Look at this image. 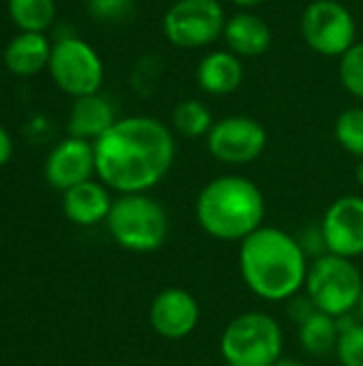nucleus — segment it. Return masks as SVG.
<instances>
[{"label": "nucleus", "mask_w": 363, "mask_h": 366, "mask_svg": "<svg viewBox=\"0 0 363 366\" xmlns=\"http://www.w3.org/2000/svg\"><path fill=\"white\" fill-rule=\"evenodd\" d=\"M96 176L101 182L126 193H148L173 167L175 139L167 124L150 116L118 118L94 142Z\"/></svg>", "instance_id": "obj_1"}, {"label": "nucleus", "mask_w": 363, "mask_h": 366, "mask_svg": "<svg viewBox=\"0 0 363 366\" xmlns=\"http://www.w3.org/2000/svg\"><path fill=\"white\" fill-rule=\"evenodd\" d=\"M237 262L246 287L267 302L295 298L306 285L310 268L300 240L272 225L259 227L240 242Z\"/></svg>", "instance_id": "obj_2"}, {"label": "nucleus", "mask_w": 363, "mask_h": 366, "mask_svg": "<svg viewBox=\"0 0 363 366\" xmlns=\"http://www.w3.org/2000/svg\"><path fill=\"white\" fill-rule=\"evenodd\" d=\"M195 214L199 227L214 240L244 242L263 227L265 197L250 178L227 174L210 180L197 195Z\"/></svg>", "instance_id": "obj_3"}, {"label": "nucleus", "mask_w": 363, "mask_h": 366, "mask_svg": "<svg viewBox=\"0 0 363 366\" xmlns=\"http://www.w3.org/2000/svg\"><path fill=\"white\" fill-rule=\"evenodd\" d=\"M109 236L131 253H154L169 238V214L148 193H126L113 199L107 217Z\"/></svg>", "instance_id": "obj_4"}, {"label": "nucleus", "mask_w": 363, "mask_h": 366, "mask_svg": "<svg viewBox=\"0 0 363 366\" xmlns=\"http://www.w3.org/2000/svg\"><path fill=\"white\" fill-rule=\"evenodd\" d=\"M282 328L263 311L235 315L220 335V356L227 366H274L282 358Z\"/></svg>", "instance_id": "obj_5"}, {"label": "nucleus", "mask_w": 363, "mask_h": 366, "mask_svg": "<svg viewBox=\"0 0 363 366\" xmlns=\"http://www.w3.org/2000/svg\"><path fill=\"white\" fill-rule=\"evenodd\" d=\"M304 290L315 311L340 320L359 307L363 274L353 259L325 253L310 264Z\"/></svg>", "instance_id": "obj_6"}, {"label": "nucleus", "mask_w": 363, "mask_h": 366, "mask_svg": "<svg viewBox=\"0 0 363 366\" xmlns=\"http://www.w3.org/2000/svg\"><path fill=\"white\" fill-rule=\"evenodd\" d=\"M53 84L73 99L96 94L105 79V66L96 49L77 36H64L53 43L49 58Z\"/></svg>", "instance_id": "obj_7"}, {"label": "nucleus", "mask_w": 363, "mask_h": 366, "mask_svg": "<svg viewBox=\"0 0 363 366\" xmlns=\"http://www.w3.org/2000/svg\"><path fill=\"white\" fill-rule=\"evenodd\" d=\"M225 24V9L218 0H178L163 17V32L171 45L195 49L220 39Z\"/></svg>", "instance_id": "obj_8"}, {"label": "nucleus", "mask_w": 363, "mask_h": 366, "mask_svg": "<svg viewBox=\"0 0 363 366\" xmlns=\"http://www.w3.org/2000/svg\"><path fill=\"white\" fill-rule=\"evenodd\" d=\"M353 13L338 0H312L302 13V36L306 45L327 58H342L355 41Z\"/></svg>", "instance_id": "obj_9"}, {"label": "nucleus", "mask_w": 363, "mask_h": 366, "mask_svg": "<svg viewBox=\"0 0 363 366\" xmlns=\"http://www.w3.org/2000/svg\"><path fill=\"white\" fill-rule=\"evenodd\" d=\"M210 154L225 165H248L257 161L267 146L265 127L250 116H227L214 122L208 133Z\"/></svg>", "instance_id": "obj_10"}, {"label": "nucleus", "mask_w": 363, "mask_h": 366, "mask_svg": "<svg viewBox=\"0 0 363 366\" xmlns=\"http://www.w3.org/2000/svg\"><path fill=\"white\" fill-rule=\"evenodd\" d=\"M321 240L327 253L355 259L363 255V197L344 195L323 214Z\"/></svg>", "instance_id": "obj_11"}, {"label": "nucleus", "mask_w": 363, "mask_h": 366, "mask_svg": "<svg viewBox=\"0 0 363 366\" xmlns=\"http://www.w3.org/2000/svg\"><path fill=\"white\" fill-rule=\"evenodd\" d=\"M201 309L197 298L182 287H167L158 292L150 305V326L167 341H182L199 326Z\"/></svg>", "instance_id": "obj_12"}, {"label": "nucleus", "mask_w": 363, "mask_h": 366, "mask_svg": "<svg viewBox=\"0 0 363 366\" xmlns=\"http://www.w3.org/2000/svg\"><path fill=\"white\" fill-rule=\"evenodd\" d=\"M96 174L94 144L77 137L62 139L45 161V178L58 191H68Z\"/></svg>", "instance_id": "obj_13"}, {"label": "nucleus", "mask_w": 363, "mask_h": 366, "mask_svg": "<svg viewBox=\"0 0 363 366\" xmlns=\"http://www.w3.org/2000/svg\"><path fill=\"white\" fill-rule=\"evenodd\" d=\"M223 39L240 58H259L272 47V28L265 19L250 11H240L227 17Z\"/></svg>", "instance_id": "obj_14"}, {"label": "nucleus", "mask_w": 363, "mask_h": 366, "mask_svg": "<svg viewBox=\"0 0 363 366\" xmlns=\"http://www.w3.org/2000/svg\"><path fill=\"white\" fill-rule=\"evenodd\" d=\"M111 206L113 199L109 195V189L96 180H86L62 193V210L66 219L75 225L88 227L107 221Z\"/></svg>", "instance_id": "obj_15"}, {"label": "nucleus", "mask_w": 363, "mask_h": 366, "mask_svg": "<svg viewBox=\"0 0 363 366\" xmlns=\"http://www.w3.org/2000/svg\"><path fill=\"white\" fill-rule=\"evenodd\" d=\"M116 120L118 118L113 105L101 92L79 97L73 101L68 114V137H77L94 144L116 124Z\"/></svg>", "instance_id": "obj_16"}, {"label": "nucleus", "mask_w": 363, "mask_h": 366, "mask_svg": "<svg viewBox=\"0 0 363 366\" xmlns=\"http://www.w3.org/2000/svg\"><path fill=\"white\" fill-rule=\"evenodd\" d=\"M244 81V64L242 58L233 51H210L201 58L197 66V84L203 92L212 97H225L235 92Z\"/></svg>", "instance_id": "obj_17"}, {"label": "nucleus", "mask_w": 363, "mask_h": 366, "mask_svg": "<svg viewBox=\"0 0 363 366\" xmlns=\"http://www.w3.org/2000/svg\"><path fill=\"white\" fill-rule=\"evenodd\" d=\"M51 47L45 32H19L6 43L2 60L13 75L32 77L49 66Z\"/></svg>", "instance_id": "obj_18"}, {"label": "nucleus", "mask_w": 363, "mask_h": 366, "mask_svg": "<svg viewBox=\"0 0 363 366\" xmlns=\"http://www.w3.org/2000/svg\"><path fill=\"white\" fill-rule=\"evenodd\" d=\"M340 332L342 328L336 317L315 309L300 320V345L302 350H306L310 356L317 358L336 354Z\"/></svg>", "instance_id": "obj_19"}, {"label": "nucleus", "mask_w": 363, "mask_h": 366, "mask_svg": "<svg viewBox=\"0 0 363 366\" xmlns=\"http://www.w3.org/2000/svg\"><path fill=\"white\" fill-rule=\"evenodd\" d=\"M6 11L21 32H45L56 19V0H6Z\"/></svg>", "instance_id": "obj_20"}, {"label": "nucleus", "mask_w": 363, "mask_h": 366, "mask_svg": "<svg viewBox=\"0 0 363 366\" xmlns=\"http://www.w3.org/2000/svg\"><path fill=\"white\" fill-rule=\"evenodd\" d=\"M171 122H173V129L184 135V137H208V133L212 131L214 127V118H212V112L205 103L197 101V99H186V101H180L173 109V116H171Z\"/></svg>", "instance_id": "obj_21"}, {"label": "nucleus", "mask_w": 363, "mask_h": 366, "mask_svg": "<svg viewBox=\"0 0 363 366\" xmlns=\"http://www.w3.org/2000/svg\"><path fill=\"white\" fill-rule=\"evenodd\" d=\"M334 135L349 154L363 159V107L344 109L336 120Z\"/></svg>", "instance_id": "obj_22"}, {"label": "nucleus", "mask_w": 363, "mask_h": 366, "mask_svg": "<svg viewBox=\"0 0 363 366\" xmlns=\"http://www.w3.org/2000/svg\"><path fill=\"white\" fill-rule=\"evenodd\" d=\"M340 81L342 86L357 99L363 101V41L355 43L342 58H340Z\"/></svg>", "instance_id": "obj_23"}, {"label": "nucleus", "mask_w": 363, "mask_h": 366, "mask_svg": "<svg viewBox=\"0 0 363 366\" xmlns=\"http://www.w3.org/2000/svg\"><path fill=\"white\" fill-rule=\"evenodd\" d=\"M336 356L342 366H363V322L342 328Z\"/></svg>", "instance_id": "obj_24"}, {"label": "nucleus", "mask_w": 363, "mask_h": 366, "mask_svg": "<svg viewBox=\"0 0 363 366\" xmlns=\"http://www.w3.org/2000/svg\"><path fill=\"white\" fill-rule=\"evenodd\" d=\"M90 13L101 21H122L131 15L133 2L131 0H88Z\"/></svg>", "instance_id": "obj_25"}, {"label": "nucleus", "mask_w": 363, "mask_h": 366, "mask_svg": "<svg viewBox=\"0 0 363 366\" xmlns=\"http://www.w3.org/2000/svg\"><path fill=\"white\" fill-rule=\"evenodd\" d=\"M13 157V139L9 135V131L0 124V167L6 165Z\"/></svg>", "instance_id": "obj_26"}, {"label": "nucleus", "mask_w": 363, "mask_h": 366, "mask_svg": "<svg viewBox=\"0 0 363 366\" xmlns=\"http://www.w3.org/2000/svg\"><path fill=\"white\" fill-rule=\"evenodd\" d=\"M233 4H237V6H242V11H248V9H252V6H259V4H263L265 0H231Z\"/></svg>", "instance_id": "obj_27"}, {"label": "nucleus", "mask_w": 363, "mask_h": 366, "mask_svg": "<svg viewBox=\"0 0 363 366\" xmlns=\"http://www.w3.org/2000/svg\"><path fill=\"white\" fill-rule=\"evenodd\" d=\"M274 366H306V365H304L302 360H297V358H285V356H282V358H280V360H278Z\"/></svg>", "instance_id": "obj_28"}, {"label": "nucleus", "mask_w": 363, "mask_h": 366, "mask_svg": "<svg viewBox=\"0 0 363 366\" xmlns=\"http://www.w3.org/2000/svg\"><path fill=\"white\" fill-rule=\"evenodd\" d=\"M355 180H357V184L363 187V159L357 161V167H355Z\"/></svg>", "instance_id": "obj_29"}, {"label": "nucleus", "mask_w": 363, "mask_h": 366, "mask_svg": "<svg viewBox=\"0 0 363 366\" xmlns=\"http://www.w3.org/2000/svg\"><path fill=\"white\" fill-rule=\"evenodd\" d=\"M357 311H359V315H362V322H363V294H362V300H359V307H357Z\"/></svg>", "instance_id": "obj_30"}]
</instances>
